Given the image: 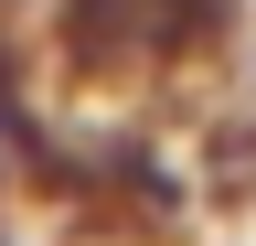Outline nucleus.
<instances>
[{
  "label": "nucleus",
  "instance_id": "1",
  "mask_svg": "<svg viewBox=\"0 0 256 246\" xmlns=\"http://www.w3.org/2000/svg\"><path fill=\"white\" fill-rule=\"evenodd\" d=\"M235 33V0H54V43L75 75H160Z\"/></svg>",
  "mask_w": 256,
  "mask_h": 246
},
{
  "label": "nucleus",
  "instance_id": "2",
  "mask_svg": "<svg viewBox=\"0 0 256 246\" xmlns=\"http://www.w3.org/2000/svg\"><path fill=\"white\" fill-rule=\"evenodd\" d=\"M43 139H54V129H43V118H32V97H22V54L0 43V203L43 171Z\"/></svg>",
  "mask_w": 256,
  "mask_h": 246
}]
</instances>
